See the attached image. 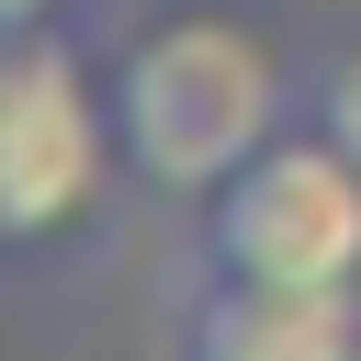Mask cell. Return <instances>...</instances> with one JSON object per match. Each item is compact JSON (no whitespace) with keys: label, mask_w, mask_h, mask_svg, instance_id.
Instances as JSON below:
<instances>
[{"label":"cell","mask_w":361,"mask_h":361,"mask_svg":"<svg viewBox=\"0 0 361 361\" xmlns=\"http://www.w3.org/2000/svg\"><path fill=\"white\" fill-rule=\"evenodd\" d=\"M34 23H56V0H0V34H34Z\"/></svg>","instance_id":"8992f818"},{"label":"cell","mask_w":361,"mask_h":361,"mask_svg":"<svg viewBox=\"0 0 361 361\" xmlns=\"http://www.w3.org/2000/svg\"><path fill=\"white\" fill-rule=\"evenodd\" d=\"M361 350V282H248L214 271L192 305L180 361H350Z\"/></svg>","instance_id":"277c9868"},{"label":"cell","mask_w":361,"mask_h":361,"mask_svg":"<svg viewBox=\"0 0 361 361\" xmlns=\"http://www.w3.org/2000/svg\"><path fill=\"white\" fill-rule=\"evenodd\" d=\"M350 361H361V350H350Z\"/></svg>","instance_id":"52a82bcc"},{"label":"cell","mask_w":361,"mask_h":361,"mask_svg":"<svg viewBox=\"0 0 361 361\" xmlns=\"http://www.w3.org/2000/svg\"><path fill=\"white\" fill-rule=\"evenodd\" d=\"M113 147L135 180L158 192H226L271 135H282V56L226 23V11H192V23H158L113 79Z\"/></svg>","instance_id":"6da1fadb"},{"label":"cell","mask_w":361,"mask_h":361,"mask_svg":"<svg viewBox=\"0 0 361 361\" xmlns=\"http://www.w3.org/2000/svg\"><path fill=\"white\" fill-rule=\"evenodd\" d=\"M316 124H327V135H338V147L361 158V45H350V56L327 68V90H316Z\"/></svg>","instance_id":"5b68a950"},{"label":"cell","mask_w":361,"mask_h":361,"mask_svg":"<svg viewBox=\"0 0 361 361\" xmlns=\"http://www.w3.org/2000/svg\"><path fill=\"white\" fill-rule=\"evenodd\" d=\"M113 158V90H90L79 45H56L45 23L0 34V259L68 237L102 203Z\"/></svg>","instance_id":"7a4b0ae2"},{"label":"cell","mask_w":361,"mask_h":361,"mask_svg":"<svg viewBox=\"0 0 361 361\" xmlns=\"http://www.w3.org/2000/svg\"><path fill=\"white\" fill-rule=\"evenodd\" d=\"M203 259L248 282H361V158L316 135H271L226 192H203Z\"/></svg>","instance_id":"3957f363"}]
</instances>
